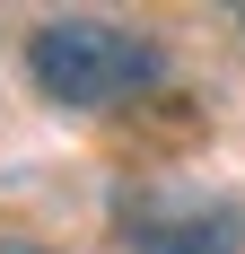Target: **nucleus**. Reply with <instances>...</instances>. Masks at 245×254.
Returning <instances> with one entry per match:
<instances>
[{
  "label": "nucleus",
  "instance_id": "obj_1",
  "mask_svg": "<svg viewBox=\"0 0 245 254\" xmlns=\"http://www.w3.org/2000/svg\"><path fill=\"white\" fill-rule=\"evenodd\" d=\"M26 70H35V88H44L53 105L97 114V105L140 97L167 62H158L149 35H122V26H105V18H44L26 35Z\"/></svg>",
  "mask_w": 245,
  "mask_h": 254
},
{
  "label": "nucleus",
  "instance_id": "obj_2",
  "mask_svg": "<svg viewBox=\"0 0 245 254\" xmlns=\"http://www.w3.org/2000/svg\"><path fill=\"white\" fill-rule=\"evenodd\" d=\"M114 237L131 254H245V202L210 184H122Z\"/></svg>",
  "mask_w": 245,
  "mask_h": 254
},
{
  "label": "nucleus",
  "instance_id": "obj_3",
  "mask_svg": "<svg viewBox=\"0 0 245 254\" xmlns=\"http://www.w3.org/2000/svg\"><path fill=\"white\" fill-rule=\"evenodd\" d=\"M0 254H53V246H26V237H0Z\"/></svg>",
  "mask_w": 245,
  "mask_h": 254
}]
</instances>
